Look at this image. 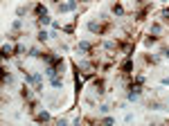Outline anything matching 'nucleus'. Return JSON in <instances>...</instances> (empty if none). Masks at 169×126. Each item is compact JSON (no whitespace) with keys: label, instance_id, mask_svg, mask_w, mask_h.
Listing matches in <instances>:
<instances>
[{"label":"nucleus","instance_id":"9","mask_svg":"<svg viewBox=\"0 0 169 126\" xmlns=\"http://www.w3.org/2000/svg\"><path fill=\"white\" fill-rule=\"evenodd\" d=\"M158 43V36L153 34V36H147V38H144V45H147V48H151V45H156Z\"/></svg>","mask_w":169,"mask_h":126},{"label":"nucleus","instance_id":"15","mask_svg":"<svg viewBox=\"0 0 169 126\" xmlns=\"http://www.w3.org/2000/svg\"><path fill=\"white\" fill-rule=\"evenodd\" d=\"M39 23H41V25H50L52 20H50V16H43V18H39Z\"/></svg>","mask_w":169,"mask_h":126},{"label":"nucleus","instance_id":"20","mask_svg":"<svg viewBox=\"0 0 169 126\" xmlns=\"http://www.w3.org/2000/svg\"><path fill=\"white\" fill-rule=\"evenodd\" d=\"M108 110H111V106H106V104L99 106V113H108Z\"/></svg>","mask_w":169,"mask_h":126},{"label":"nucleus","instance_id":"11","mask_svg":"<svg viewBox=\"0 0 169 126\" xmlns=\"http://www.w3.org/2000/svg\"><path fill=\"white\" fill-rule=\"evenodd\" d=\"M36 38H39V41H41V43H45V41H48V38H50V34H48V32H45V29H41V32H39V34H36Z\"/></svg>","mask_w":169,"mask_h":126},{"label":"nucleus","instance_id":"18","mask_svg":"<svg viewBox=\"0 0 169 126\" xmlns=\"http://www.w3.org/2000/svg\"><path fill=\"white\" fill-rule=\"evenodd\" d=\"M11 27H14V32H18V29L23 27V23H20V20H14V25H11Z\"/></svg>","mask_w":169,"mask_h":126},{"label":"nucleus","instance_id":"7","mask_svg":"<svg viewBox=\"0 0 169 126\" xmlns=\"http://www.w3.org/2000/svg\"><path fill=\"white\" fill-rule=\"evenodd\" d=\"M95 92H97V95H104V92H106L104 81H102V79H95Z\"/></svg>","mask_w":169,"mask_h":126},{"label":"nucleus","instance_id":"1","mask_svg":"<svg viewBox=\"0 0 169 126\" xmlns=\"http://www.w3.org/2000/svg\"><path fill=\"white\" fill-rule=\"evenodd\" d=\"M140 95H142V83H131L129 86V101H138L140 99Z\"/></svg>","mask_w":169,"mask_h":126},{"label":"nucleus","instance_id":"2","mask_svg":"<svg viewBox=\"0 0 169 126\" xmlns=\"http://www.w3.org/2000/svg\"><path fill=\"white\" fill-rule=\"evenodd\" d=\"M120 70H122V72H124V74H129L131 70H133V59H131V54H126V59H124V61H122Z\"/></svg>","mask_w":169,"mask_h":126},{"label":"nucleus","instance_id":"23","mask_svg":"<svg viewBox=\"0 0 169 126\" xmlns=\"http://www.w3.org/2000/svg\"><path fill=\"white\" fill-rule=\"evenodd\" d=\"M167 104H169V101H167Z\"/></svg>","mask_w":169,"mask_h":126},{"label":"nucleus","instance_id":"12","mask_svg":"<svg viewBox=\"0 0 169 126\" xmlns=\"http://www.w3.org/2000/svg\"><path fill=\"white\" fill-rule=\"evenodd\" d=\"M149 108H151V110H162V104L153 99V101H149Z\"/></svg>","mask_w":169,"mask_h":126},{"label":"nucleus","instance_id":"10","mask_svg":"<svg viewBox=\"0 0 169 126\" xmlns=\"http://www.w3.org/2000/svg\"><path fill=\"white\" fill-rule=\"evenodd\" d=\"M113 14H115V16H124V9H122V5H120V2L113 5Z\"/></svg>","mask_w":169,"mask_h":126},{"label":"nucleus","instance_id":"13","mask_svg":"<svg viewBox=\"0 0 169 126\" xmlns=\"http://www.w3.org/2000/svg\"><path fill=\"white\" fill-rule=\"evenodd\" d=\"M27 11H30V5H23V7H18V9H16V14H18V16H25Z\"/></svg>","mask_w":169,"mask_h":126},{"label":"nucleus","instance_id":"3","mask_svg":"<svg viewBox=\"0 0 169 126\" xmlns=\"http://www.w3.org/2000/svg\"><path fill=\"white\" fill-rule=\"evenodd\" d=\"M77 50H79V52H83V54H90L92 50H95V45H92V43H88V41H79Z\"/></svg>","mask_w":169,"mask_h":126},{"label":"nucleus","instance_id":"16","mask_svg":"<svg viewBox=\"0 0 169 126\" xmlns=\"http://www.w3.org/2000/svg\"><path fill=\"white\" fill-rule=\"evenodd\" d=\"M151 32H153V34H158V32H160V23H153V25H151Z\"/></svg>","mask_w":169,"mask_h":126},{"label":"nucleus","instance_id":"8","mask_svg":"<svg viewBox=\"0 0 169 126\" xmlns=\"http://www.w3.org/2000/svg\"><path fill=\"white\" fill-rule=\"evenodd\" d=\"M34 119H36V122H50V113H45V110H43V113H36Z\"/></svg>","mask_w":169,"mask_h":126},{"label":"nucleus","instance_id":"19","mask_svg":"<svg viewBox=\"0 0 169 126\" xmlns=\"http://www.w3.org/2000/svg\"><path fill=\"white\" fill-rule=\"evenodd\" d=\"M162 20L169 23V9H162Z\"/></svg>","mask_w":169,"mask_h":126},{"label":"nucleus","instance_id":"6","mask_svg":"<svg viewBox=\"0 0 169 126\" xmlns=\"http://www.w3.org/2000/svg\"><path fill=\"white\" fill-rule=\"evenodd\" d=\"M50 83H52L54 88H59V90H63V81H61L59 74H52V77H50Z\"/></svg>","mask_w":169,"mask_h":126},{"label":"nucleus","instance_id":"5","mask_svg":"<svg viewBox=\"0 0 169 126\" xmlns=\"http://www.w3.org/2000/svg\"><path fill=\"white\" fill-rule=\"evenodd\" d=\"M34 11H36V18H43V16H48V7H45V5H36L34 7Z\"/></svg>","mask_w":169,"mask_h":126},{"label":"nucleus","instance_id":"4","mask_svg":"<svg viewBox=\"0 0 169 126\" xmlns=\"http://www.w3.org/2000/svg\"><path fill=\"white\" fill-rule=\"evenodd\" d=\"M149 11H151V5H144V7L140 9L138 14H135V20H144V16H147Z\"/></svg>","mask_w":169,"mask_h":126},{"label":"nucleus","instance_id":"22","mask_svg":"<svg viewBox=\"0 0 169 126\" xmlns=\"http://www.w3.org/2000/svg\"><path fill=\"white\" fill-rule=\"evenodd\" d=\"M160 54H162L165 59H169V48H162V52H160Z\"/></svg>","mask_w":169,"mask_h":126},{"label":"nucleus","instance_id":"21","mask_svg":"<svg viewBox=\"0 0 169 126\" xmlns=\"http://www.w3.org/2000/svg\"><path fill=\"white\" fill-rule=\"evenodd\" d=\"M102 122H104V124H113V122H115V117H104Z\"/></svg>","mask_w":169,"mask_h":126},{"label":"nucleus","instance_id":"17","mask_svg":"<svg viewBox=\"0 0 169 126\" xmlns=\"http://www.w3.org/2000/svg\"><path fill=\"white\" fill-rule=\"evenodd\" d=\"M65 5H68V9H77V0H68Z\"/></svg>","mask_w":169,"mask_h":126},{"label":"nucleus","instance_id":"14","mask_svg":"<svg viewBox=\"0 0 169 126\" xmlns=\"http://www.w3.org/2000/svg\"><path fill=\"white\" fill-rule=\"evenodd\" d=\"M20 97H23V99H30V97H32L30 88H25V86H23V90H20Z\"/></svg>","mask_w":169,"mask_h":126}]
</instances>
